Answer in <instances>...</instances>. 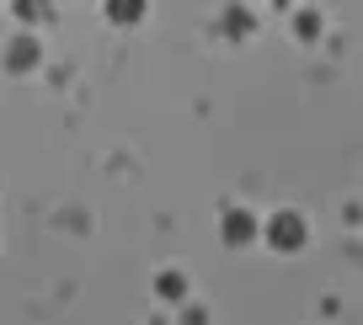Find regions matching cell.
I'll return each instance as SVG.
<instances>
[{
	"label": "cell",
	"mask_w": 363,
	"mask_h": 325,
	"mask_svg": "<svg viewBox=\"0 0 363 325\" xmlns=\"http://www.w3.org/2000/svg\"><path fill=\"white\" fill-rule=\"evenodd\" d=\"M305 240H310V224H305V213H272V219H267V246L272 251H299V246H305Z\"/></svg>",
	"instance_id": "obj_1"
},
{
	"label": "cell",
	"mask_w": 363,
	"mask_h": 325,
	"mask_svg": "<svg viewBox=\"0 0 363 325\" xmlns=\"http://www.w3.org/2000/svg\"><path fill=\"white\" fill-rule=\"evenodd\" d=\"M219 235H225L230 246H251V240H257V235H267V229H262L246 208H230V213H225V224H219Z\"/></svg>",
	"instance_id": "obj_2"
},
{
	"label": "cell",
	"mask_w": 363,
	"mask_h": 325,
	"mask_svg": "<svg viewBox=\"0 0 363 325\" xmlns=\"http://www.w3.org/2000/svg\"><path fill=\"white\" fill-rule=\"evenodd\" d=\"M155 293H160L166 304H182V299H187V278H182V272H160V278H155Z\"/></svg>",
	"instance_id": "obj_3"
},
{
	"label": "cell",
	"mask_w": 363,
	"mask_h": 325,
	"mask_svg": "<svg viewBox=\"0 0 363 325\" xmlns=\"http://www.w3.org/2000/svg\"><path fill=\"white\" fill-rule=\"evenodd\" d=\"M107 16H113L118 27H128V22L145 16V0H107Z\"/></svg>",
	"instance_id": "obj_4"
},
{
	"label": "cell",
	"mask_w": 363,
	"mask_h": 325,
	"mask_svg": "<svg viewBox=\"0 0 363 325\" xmlns=\"http://www.w3.org/2000/svg\"><path fill=\"white\" fill-rule=\"evenodd\" d=\"M33 59H38V43H33V38H16V43H11V69H27Z\"/></svg>",
	"instance_id": "obj_5"
},
{
	"label": "cell",
	"mask_w": 363,
	"mask_h": 325,
	"mask_svg": "<svg viewBox=\"0 0 363 325\" xmlns=\"http://www.w3.org/2000/svg\"><path fill=\"white\" fill-rule=\"evenodd\" d=\"M16 16H22V22H38V16H48V0H16Z\"/></svg>",
	"instance_id": "obj_6"
},
{
	"label": "cell",
	"mask_w": 363,
	"mask_h": 325,
	"mask_svg": "<svg viewBox=\"0 0 363 325\" xmlns=\"http://www.w3.org/2000/svg\"><path fill=\"white\" fill-rule=\"evenodd\" d=\"M294 27H299V38H315V33H320V16H315V11H305Z\"/></svg>",
	"instance_id": "obj_7"
}]
</instances>
